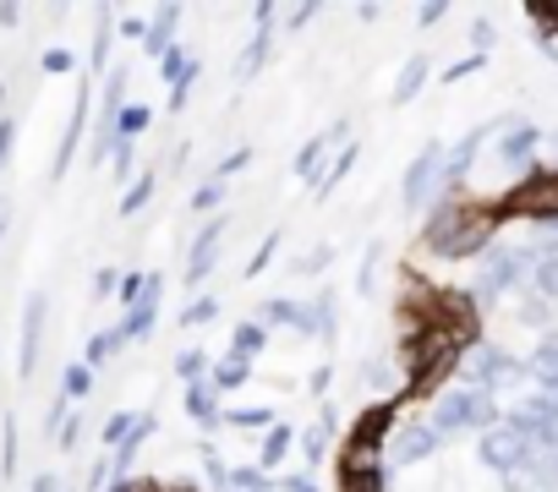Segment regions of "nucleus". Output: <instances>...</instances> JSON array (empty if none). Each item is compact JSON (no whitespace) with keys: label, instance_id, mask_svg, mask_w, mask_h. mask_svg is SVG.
Masks as SVG:
<instances>
[{"label":"nucleus","instance_id":"obj_1","mask_svg":"<svg viewBox=\"0 0 558 492\" xmlns=\"http://www.w3.org/2000/svg\"><path fill=\"white\" fill-rule=\"evenodd\" d=\"M504 219H509L504 202H471V197H460V192H444V197L433 202V213L422 219V246H427L433 258L465 263V258H482V253H487Z\"/></svg>","mask_w":558,"mask_h":492},{"label":"nucleus","instance_id":"obj_2","mask_svg":"<svg viewBox=\"0 0 558 492\" xmlns=\"http://www.w3.org/2000/svg\"><path fill=\"white\" fill-rule=\"evenodd\" d=\"M444 159H449V148H444L438 137H427V143L416 148V159L405 164L400 202H405L411 213H433V202L444 197Z\"/></svg>","mask_w":558,"mask_h":492},{"label":"nucleus","instance_id":"obj_3","mask_svg":"<svg viewBox=\"0 0 558 492\" xmlns=\"http://www.w3.org/2000/svg\"><path fill=\"white\" fill-rule=\"evenodd\" d=\"M460 372H465V389H487V394H498L504 383L525 378V361H520V356H509V350H504V345H493V340H476V345L465 350Z\"/></svg>","mask_w":558,"mask_h":492},{"label":"nucleus","instance_id":"obj_4","mask_svg":"<svg viewBox=\"0 0 558 492\" xmlns=\"http://www.w3.org/2000/svg\"><path fill=\"white\" fill-rule=\"evenodd\" d=\"M395 405H400V399H373V405L356 416V427H351V438H345V459H384V454H389V438L400 432V427H395Z\"/></svg>","mask_w":558,"mask_h":492},{"label":"nucleus","instance_id":"obj_5","mask_svg":"<svg viewBox=\"0 0 558 492\" xmlns=\"http://www.w3.org/2000/svg\"><path fill=\"white\" fill-rule=\"evenodd\" d=\"M504 213H525L531 224H542V219H558V170H542V164H531V170L520 175V186L504 197Z\"/></svg>","mask_w":558,"mask_h":492},{"label":"nucleus","instance_id":"obj_6","mask_svg":"<svg viewBox=\"0 0 558 492\" xmlns=\"http://www.w3.org/2000/svg\"><path fill=\"white\" fill-rule=\"evenodd\" d=\"M252 39L241 45V56H235V88H246V83H257V72L268 66V56H274V23H279V7L274 0H263V7H252Z\"/></svg>","mask_w":558,"mask_h":492},{"label":"nucleus","instance_id":"obj_7","mask_svg":"<svg viewBox=\"0 0 558 492\" xmlns=\"http://www.w3.org/2000/svg\"><path fill=\"white\" fill-rule=\"evenodd\" d=\"M83 132H94V83H88V77L77 83V99H72V121H66V132H61V143H56V159H50V175H56V181H61V175L72 170Z\"/></svg>","mask_w":558,"mask_h":492},{"label":"nucleus","instance_id":"obj_8","mask_svg":"<svg viewBox=\"0 0 558 492\" xmlns=\"http://www.w3.org/2000/svg\"><path fill=\"white\" fill-rule=\"evenodd\" d=\"M498 126H509V121H482V126H471V132L449 148V159H444V192H460V186H465V175H471L476 153L493 143V132H498Z\"/></svg>","mask_w":558,"mask_h":492},{"label":"nucleus","instance_id":"obj_9","mask_svg":"<svg viewBox=\"0 0 558 492\" xmlns=\"http://www.w3.org/2000/svg\"><path fill=\"white\" fill-rule=\"evenodd\" d=\"M345 126H351V121H329L324 132H313V137H307V143L296 148V159H291V170H296V181H313V186L324 181V170H329V159H335L329 148H335V143L345 137ZM345 143H351V137H345Z\"/></svg>","mask_w":558,"mask_h":492},{"label":"nucleus","instance_id":"obj_10","mask_svg":"<svg viewBox=\"0 0 558 492\" xmlns=\"http://www.w3.org/2000/svg\"><path fill=\"white\" fill-rule=\"evenodd\" d=\"M45 323H50V296H28L23 302V345H17V378L39 372V350H45Z\"/></svg>","mask_w":558,"mask_h":492},{"label":"nucleus","instance_id":"obj_11","mask_svg":"<svg viewBox=\"0 0 558 492\" xmlns=\"http://www.w3.org/2000/svg\"><path fill=\"white\" fill-rule=\"evenodd\" d=\"M542 143H547L542 126H531V121H509L504 137H498V159H504V170L525 175V170L536 164V148H542Z\"/></svg>","mask_w":558,"mask_h":492},{"label":"nucleus","instance_id":"obj_12","mask_svg":"<svg viewBox=\"0 0 558 492\" xmlns=\"http://www.w3.org/2000/svg\"><path fill=\"white\" fill-rule=\"evenodd\" d=\"M476 459H482L487 470H498V476H514V470L531 459V448H525L509 427H493V432L476 438Z\"/></svg>","mask_w":558,"mask_h":492},{"label":"nucleus","instance_id":"obj_13","mask_svg":"<svg viewBox=\"0 0 558 492\" xmlns=\"http://www.w3.org/2000/svg\"><path fill=\"white\" fill-rule=\"evenodd\" d=\"M225 230H230V213H214V219L192 235V253H186V285H203V280H208V269L219 263V241H225Z\"/></svg>","mask_w":558,"mask_h":492},{"label":"nucleus","instance_id":"obj_14","mask_svg":"<svg viewBox=\"0 0 558 492\" xmlns=\"http://www.w3.org/2000/svg\"><path fill=\"white\" fill-rule=\"evenodd\" d=\"M159 302H165V274H148V285H143L137 307H126V312H121V334H126V345H137V340H148V334H154V323H159Z\"/></svg>","mask_w":558,"mask_h":492},{"label":"nucleus","instance_id":"obj_15","mask_svg":"<svg viewBox=\"0 0 558 492\" xmlns=\"http://www.w3.org/2000/svg\"><path fill=\"white\" fill-rule=\"evenodd\" d=\"M427 427L449 443L454 432H471V389H444L433 405H427Z\"/></svg>","mask_w":558,"mask_h":492},{"label":"nucleus","instance_id":"obj_16","mask_svg":"<svg viewBox=\"0 0 558 492\" xmlns=\"http://www.w3.org/2000/svg\"><path fill=\"white\" fill-rule=\"evenodd\" d=\"M444 448V438L427 427V421H411V427H400L395 438H389V465H422V459H433Z\"/></svg>","mask_w":558,"mask_h":492},{"label":"nucleus","instance_id":"obj_17","mask_svg":"<svg viewBox=\"0 0 558 492\" xmlns=\"http://www.w3.org/2000/svg\"><path fill=\"white\" fill-rule=\"evenodd\" d=\"M340 492H389V459H340Z\"/></svg>","mask_w":558,"mask_h":492},{"label":"nucleus","instance_id":"obj_18","mask_svg":"<svg viewBox=\"0 0 558 492\" xmlns=\"http://www.w3.org/2000/svg\"><path fill=\"white\" fill-rule=\"evenodd\" d=\"M181 405H186V416L197 421V427H225V405H219V389L203 378V383H186V394H181Z\"/></svg>","mask_w":558,"mask_h":492},{"label":"nucleus","instance_id":"obj_19","mask_svg":"<svg viewBox=\"0 0 558 492\" xmlns=\"http://www.w3.org/2000/svg\"><path fill=\"white\" fill-rule=\"evenodd\" d=\"M252 318H257L263 329H302V318H307V302H291V296H263Z\"/></svg>","mask_w":558,"mask_h":492},{"label":"nucleus","instance_id":"obj_20","mask_svg":"<svg viewBox=\"0 0 558 492\" xmlns=\"http://www.w3.org/2000/svg\"><path fill=\"white\" fill-rule=\"evenodd\" d=\"M427 77H433V61H427V56H405V66H400L395 88H389V104H395V110H400V104H411V99L427 88Z\"/></svg>","mask_w":558,"mask_h":492},{"label":"nucleus","instance_id":"obj_21","mask_svg":"<svg viewBox=\"0 0 558 492\" xmlns=\"http://www.w3.org/2000/svg\"><path fill=\"white\" fill-rule=\"evenodd\" d=\"M175 23H181V7H159V12H154V23H148V39H143V56H154V61H165V56L175 50Z\"/></svg>","mask_w":558,"mask_h":492},{"label":"nucleus","instance_id":"obj_22","mask_svg":"<svg viewBox=\"0 0 558 492\" xmlns=\"http://www.w3.org/2000/svg\"><path fill=\"white\" fill-rule=\"evenodd\" d=\"M335 312H340V296H335V291L313 296V302H307V318H302L296 334H307V340H335Z\"/></svg>","mask_w":558,"mask_h":492},{"label":"nucleus","instance_id":"obj_23","mask_svg":"<svg viewBox=\"0 0 558 492\" xmlns=\"http://www.w3.org/2000/svg\"><path fill=\"white\" fill-rule=\"evenodd\" d=\"M263 345H268V329H263L257 318H241V323H235V334H230V350H225V356H235V361H246V367H252V361L263 356Z\"/></svg>","mask_w":558,"mask_h":492},{"label":"nucleus","instance_id":"obj_24","mask_svg":"<svg viewBox=\"0 0 558 492\" xmlns=\"http://www.w3.org/2000/svg\"><path fill=\"white\" fill-rule=\"evenodd\" d=\"M525 378H536L542 389H553V383H558V329H553V334H542V345L525 356Z\"/></svg>","mask_w":558,"mask_h":492},{"label":"nucleus","instance_id":"obj_25","mask_svg":"<svg viewBox=\"0 0 558 492\" xmlns=\"http://www.w3.org/2000/svg\"><path fill=\"white\" fill-rule=\"evenodd\" d=\"M116 28H121V12L99 7V12H94V50H88V66H94V72H105L110 45H116Z\"/></svg>","mask_w":558,"mask_h":492},{"label":"nucleus","instance_id":"obj_26","mask_svg":"<svg viewBox=\"0 0 558 492\" xmlns=\"http://www.w3.org/2000/svg\"><path fill=\"white\" fill-rule=\"evenodd\" d=\"M126 350V334H121V323H110V329H99V334H88V345H83V361L99 372L110 356H121Z\"/></svg>","mask_w":558,"mask_h":492},{"label":"nucleus","instance_id":"obj_27","mask_svg":"<svg viewBox=\"0 0 558 492\" xmlns=\"http://www.w3.org/2000/svg\"><path fill=\"white\" fill-rule=\"evenodd\" d=\"M291 443H296V427H286V421L268 427V432H263V443H257V465H263V470H274L279 459L291 454Z\"/></svg>","mask_w":558,"mask_h":492},{"label":"nucleus","instance_id":"obj_28","mask_svg":"<svg viewBox=\"0 0 558 492\" xmlns=\"http://www.w3.org/2000/svg\"><path fill=\"white\" fill-rule=\"evenodd\" d=\"M170 372H175L181 383H203V378L214 372V356H208L203 345H192V350H181V356L170 361Z\"/></svg>","mask_w":558,"mask_h":492},{"label":"nucleus","instance_id":"obj_29","mask_svg":"<svg viewBox=\"0 0 558 492\" xmlns=\"http://www.w3.org/2000/svg\"><path fill=\"white\" fill-rule=\"evenodd\" d=\"M356 153H362V148H356V143H345V148H340V153L329 159V170H324V181H318L313 192H318V197H329V192H335V186H340V181H345V175L356 170Z\"/></svg>","mask_w":558,"mask_h":492},{"label":"nucleus","instance_id":"obj_30","mask_svg":"<svg viewBox=\"0 0 558 492\" xmlns=\"http://www.w3.org/2000/svg\"><path fill=\"white\" fill-rule=\"evenodd\" d=\"M225 427H241V432H268V427H279V421H274V410H268V405H235V410H225Z\"/></svg>","mask_w":558,"mask_h":492},{"label":"nucleus","instance_id":"obj_31","mask_svg":"<svg viewBox=\"0 0 558 492\" xmlns=\"http://www.w3.org/2000/svg\"><path fill=\"white\" fill-rule=\"evenodd\" d=\"M230 492H279V481L252 459V465H235V470H230Z\"/></svg>","mask_w":558,"mask_h":492},{"label":"nucleus","instance_id":"obj_32","mask_svg":"<svg viewBox=\"0 0 558 492\" xmlns=\"http://www.w3.org/2000/svg\"><path fill=\"white\" fill-rule=\"evenodd\" d=\"M154 192H159V175H154V170H143V175H137V181L121 192V213H126V219H132V213H143Z\"/></svg>","mask_w":558,"mask_h":492},{"label":"nucleus","instance_id":"obj_33","mask_svg":"<svg viewBox=\"0 0 558 492\" xmlns=\"http://www.w3.org/2000/svg\"><path fill=\"white\" fill-rule=\"evenodd\" d=\"M246 378H252V367H246V361H235V356H219V361H214V372H208V383H214L219 394L241 389Z\"/></svg>","mask_w":558,"mask_h":492},{"label":"nucleus","instance_id":"obj_34","mask_svg":"<svg viewBox=\"0 0 558 492\" xmlns=\"http://www.w3.org/2000/svg\"><path fill=\"white\" fill-rule=\"evenodd\" d=\"M214 318H219V296H192V302L175 312L181 329H203V323H214Z\"/></svg>","mask_w":558,"mask_h":492},{"label":"nucleus","instance_id":"obj_35","mask_svg":"<svg viewBox=\"0 0 558 492\" xmlns=\"http://www.w3.org/2000/svg\"><path fill=\"white\" fill-rule=\"evenodd\" d=\"M514 318H520L525 329H542V334H553V302H542L536 291H531V296L514 307Z\"/></svg>","mask_w":558,"mask_h":492},{"label":"nucleus","instance_id":"obj_36","mask_svg":"<svg viewBox=\"0 0 558 492\" xmlns=\"http://www.w3.org/2000/svg\"><path fill=\"white\" fill-rule=\"evenodd\" d=\"M61 394H66L72 405L88 399V394H94V367H88V361H72V367L61 372Z\"/></svg>","mask_w":558,"mask_h":492},{"label":"nucleus","instance_id":"obj_37","mask_svg":"<svg viewBox=\"0 0 558 492\" xmlns=\"http://www.w3.org/2000/svg\"><path fill=\"white\" fill-rule=\"evenodd\" d=\"M148 126H154V110H148V104H126V110H121V121H116L121 143H137Z\"/></svg>","mask_w":558,"mask_h":492},{"label":"nucleus","instance_id":"obj_38","mask_svg":"<svg viewBox=\"0 0 558 492\" xmlns=\"http://www.w3.org/2000/svg\"><path fill=\"white\" fill-rule=\"evenodd\" d=\"M137 416H143V410H116V416L105 421V432H99V438H105V448H110V454H116V448L137 432Z\"/></svg>","mask_w":558,"mask_h":492},{"label":"nucleus","instance_id":"obj_39","mask_svg":"<svg viewBox=\"0 0 558 492\" xmlns=\"http://www.w3.org/2000/svg\"><path fill=\"white\" fill-rule=\"evenodd\" d=\"M329 263H335V246H313L307 258L291 263V274H296V280H313V274H329Z\"/></svg>","mask_w":558,"mask_h":492},{"label":"nucleus","instance_id":"obj_40","mask_svg":"<svg viewBox=\"0 0 558 492\" xmlns=\"http://www.w3.org/2000/svg\"><path fill=\"white\" fill-rule=\"evenodd\" d=\"M531 291H536L542 302H558V258H542V263H536V274H531Z\"/></svg>","mask_w":558,"mask_h":492},{"label":"nucleus","instance_id":"obj_41","mask_svg":"<svg viewBox=\"0 0 558 492\" xmlns=\"http://www.w3.org/2000/svg\"><path fill=\"white\" fill-rule=\"evenodd\" d=\"M274 253H279V230H268V235H263V246H257V253L246 258V269H241V280H257V274H263V269L274 263Z\"/></svg>","mask_w":558,"mask_h":492},{"label":"nucleus","instance_id":"obj_42","mask_svg":"<svg viewBox=\"0 0 558 492\" xmlns=\"http://www.w3.org/2000/svg\"><path fill=\"white\" fill-rule=\"evenodd\" d=\"M110 175H116V181H137V175H143V170H137V143H121V148H116Z\"/></svg>","mask_w":558,"mask_h":492},{"label":"nucleus","instance_id":"obj_43","mask_svg":"<svg viewBox=\"0 0 558 492\" xmlns=\"http://www.w3.org/2000/svg\"><path fill=\"white\" fill-rule=\"evenodd\" d=\"M219 202H225V181H214V175H208V181L192 192V213H208V208L219 213Z\"/></svg>","mask_w":558,"mask_h":492},{"label":"nucleus","instance_id":"obj_44","mask_svg":"<svg viewBox=\"0 0 558 492\" xmlns=\"http://www.w3.org/2000/svg\"><path fill=\"white\" fill-rule=\"evenodd\" d=\"M230 470H235V465H225L214 448H203V476H208V487H214V492H230Z\"/></svg>","mask_w":558,"mask_h":492},{"label":"nucleus","instance_id":"obj_45","mask_svg":"<svg viewBox=\"0 0 558 492\" xmlns=\"http://www.w3.org/2000/svg\"><path fill=\"white\" fill-rule=\"evenodd\" d=\"M17 470V416H7V432H0V476Z\"/></svg>","mask_w":558,"mask_h":492},{"label":"nucleus","instance_id":"obj_46","mask_svg":"<svg viewBox=\"0 0 558 492\" xmlns=\"http://www.w3.org/2000/svg\"><path fill=\"white\" fill-rule=\"evenodd\" d=\"M246 164H252V148H230V153L214 164V181H230V175H241Z\"/></svg>","mask_w":558,"mask_h":492},{"label":"nucleus","instance_id":"obj_47","mask_svg":"<svg viewBox=\"0 0 558 492\" xmlns=\"http://www.w3.org/2000/svg\"><path fill=\"white\" fill-rule=\"evenodd\" d=\"M378 263H384V246L373 241V246H367V263H362V285H356L362 296H373V285H378Z\"/></svg>","mask_w":558,"mask_h":492},{"label":"nucleus","instance_id":"obj_48","mask_svg":"<svg viewBox=\"0 0 558 492\" xmlns=\"http://www.w3.org/2000/svg\"><path fill=\"white\" fill-rule=\"evenodd\" d=\"M493 45H498V34H493V23H487V17H476V23H471V56H487Z\"/></svg>","mask_w":558,"mask_h":492},{"label":"nucleus","instance_id":"obj_49","mask_svg":"<svg viewBox=\"0 0 558 492\" xmlns=\"http://www.w3.org/2000/svg\"><path fill=\"white\" fill-rule=\"evenodd\" d=\"M39 66H45V72H56V77H61V72H72V66H77V56H72V50H61V45H56V50H45V56H39Z\"/></svg>","mask_w":558,"mask_h":492},{"label":"nucleus","instance_id":"obj_50","mask_svg":"<svg viewBox=\"0 0 558 492\" xmlns=\"http://www.w3.org/2000/svg\"><path fill=\"white\" fill-rule=\"evenodd\" d=\"M121 280H126L121 269H99V274H94V296H99V302H105V296H121Z\"/></svg>","mask_w":558,"mask_h":492},{"label":"nucleus","instance_id":"obj_51","mask_svg":"<svg viewBox=\"0 0 558 492\" xmlns=\"http://www.w3.org/2000/svg\"><path fill=\"white\" fill-rule=\"evenodd\" d=\"M143 285H148V274H126V280H121V296H116V302H121V312H126V307H137Z\"/></svg>","mask_w":558,"mask_h":492},{"label":"nucleus","instance_id":"obj_52","mask_svg":"<svg viewBox=\"0 0 558 492\" xmlns=\"http://www.w3.org/2000/svg\"><path fill=\"white\" fill-rule=\"evenodd\" d=\"M449 17V7H444V0H427V7H416V28H438Z\"/></svg>","mask_w":558,"mask_h":492},{"label":"nucleus","instance_id":"obj_53","mask_svg":"<svg viewBox=\"0 0 558 492\" xmlns=\"http://www.w3.org/2000/svg\"><path fill=\"white\" fill-rule=\"evenodd\" d=\"M279 17H286V28H291V34H302V28H307V23L318 17V7L307 0V7H291V12H279Z\"/></svg>","mask_w":558,"mask_h":492},{"label":"nucleus","instance_id":"obj_54","mask_svg":"<svg viewBox=\"0 0 558 492\" xmlns=\"http://www.w3.org/2000/svg\"><path fill=\"white\" fill-rule=\"evenodd\" d=\"M12 137H17V121L0 110V170H7V159H12Z\"/></svg>","mask_w":558,"mask_h":492},{"label":"nucleus","instance_id":"obj_55","mask_svg":"<svg viewBox=\"0 0 558 492\" xmlns=\"http://www.w3.org/2000/svg\"><path fill=\"white\" fill-rule=\"evenodd\" d=\"M482 61H487V56H460L454 66H444V83H460V77H471V72L482 66Z\"/></svg>","mask_w":558,"mask_h":492},{"label":"nucleus","instance_id":"obj_56","mask_svg":"<svg viewBox=\"0 0 558 492\" xmlns=\"http://www.w3.org/2000/svg\"><path fill=\"white\" fill-rule=\"evenodd\" d=\"M77 438H83V416H72V421H66V427L56 432V443H61V454H72V448H77Z\"/></svg>","mask_w":558,"mask_h":492},{"label":"nucleus","instance_id":"obj_57","mask_svg":"<svg viewBox=\"0 0 558 492\" xmlns=\"http://www.w3.org/2000/svg\"><path fill=\"white\" fill-rule=\"evenodd\" d=\"M329 383H335V361H324V367H313V378H307V389H313V394H329Z\"/></svg>","mask_w":558,"mask_h":492},{"label":"nucleus","instance_id":"obj_58","mask_svg":"<svg viewBox=\"0 0 558 492\" xmlns=\"http://www.w3.org/2000/svg\"><path fill=\"white\" fill-rule=\"evenodd\" d=\"M279 492H324V487H318L313 476H302V470H296V476H286V481H279Z\"/></svg>","mask_w":558,"mask_h":492},{"label":"nucleus","instance_id":"obj_59","mask_svg":"<svg viewBox=\"0 0 558 492\" xmlns=\"http://www.w3.org/2000/svg\"><path fill=\"white\" fill-rule=\"evenodd\" d=\"M362 378H367L373 389H384V383H389V367H384V356H373V361L362 367Z\"/></svg>","mask_w":558,"mask_h":492},{"label":"nucleus","instance_id":"obj_60","mask_svg":"<svg viewBox=\"0 0 558 492\" xmlns=\"http://www.w3.org/2000/svg\"><path fill=\"white\" fill-rule=\"evenodd\" d=\"M28 492H66V487H61V476H56V470H39Z\"/></svg>","mask_w":558,"mask_h":492},{"label":"nucleus","instance_id":"obj_61","mask_svg":"<svg viewBox=\"0 0 558 492\" xmlns=\"http://www.w3.org/2000/svg\"><path fill=\"white\" fill-rule=\"evenodd\" d=\"M23 23V7H12V0H7V7H0V28H17Z\"/></svg>","mask_w":558,"mask_h":492},{"label":"nucleus","instance_id":"obj_62","mask_svg":"<svg viewBox=\"0 0 558 492\" xmlns=\"http://www.w3.org/2000/svg\"><path fill=\"white\" fill-rule=\"evenodd\" d=\"M7 224H12V208H7V202H0V241H7Z\"/></svg>","mask_w":558,"mask_h":492},{"label":"nucleus","instance_id":"obj_63","mask_svg":"<svg viewBox=\"0 0 558 492\" xmlns=\"http://www.w3.org/2000/svg\"><path fill=\"white\" fill-rule=\"evenodd\" d=\"M553 459H558V427H553Z\"/></svg>","mask_w":558,"mask_h":492},{"label":"nucleus","instance_id":"obj_64","mask_svg":"<svg viewBox=\"0 0 558 492\" xmlns=\"http://www.w3.org/2000/svg\"><path fill=\"white\" fill-rule=\"evenodd\" d=\"M66 492H72V487H66Z\"/></svg>","mask_w":558,"mask_h":492}]
</instances>
